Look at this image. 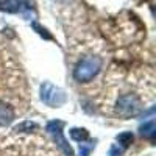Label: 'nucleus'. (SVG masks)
Masks as SVG:
<instances>
[{
  "label": "nucleus",
  "mask_w": 156,
  "mask_h": 156,
  "mask_svg": "<svg viewBox=\"0 0 156 156\" xmlns=\"http://www.w3.org/2000/svg\"><path fill=\"white\" fill-rule=\"evenodd\" d=\"M140 109H142V103L136 94H123L115 101V112L123 119L137 115Z\"/></svg>",
  "instance_id": "nucleus-2"
},
{
  "label": "nucleus",
  "mask_w": 156,
  "mask_h": 156,
  "mask_svg": "<svg viewBox=\"0 0 156 156\" xmlns=\"http://www.w3.org/2000/svg\"><path fill=\"white\" fill-rule=\"evenodd\" d=\"M103 66V59L97 55H87L76 62L73 69V80L78 83H89L98 75Z\"/></svg>",
  "instance_id": "nucleus-1"
},
{
  "label": "nucleus",
  "mask_w": 156,
  "mask_h": 156,
  "mask_svg": "<svg viewBox=\"0 0 156 156\" xmlns=\"http://www.w3.org/2000/svg\"><path fill=\"white\" fill-rule=\"evenodd\" d=\"M70 137L76 142H84L89 139V131L86 128H72L70 129Z\"/></svg>",
  "instance_id": "nucleus-8"
},
{
  "label": "nucleus",
  "mask_w": 156,
  "mask_h": 156,
  "mask_svg": "<svg viewBox=\"0 0 156 156\" xmlns=\"http://www.w3.org/2000/svg\"><path fill=\"white\" fill-rule=\"evenodd\" d=\"M33 28H34V30H37V33L41 34L42 37H45V39H51V36L47 33V30H45V28H42V27H39V25H37L36 22L33 23Z\"/></svg>",
  "instance_id": "nucleus-13"
},
{
  "label": "nucleus",
  "mask_w": 156,
  "mask_h": 156,
  "mask_svg": "<svg viewBox=\"0 0 156 156\" xmlns=\"http://www.w3.org/2000/svg\"><path fill=\"white\" fill-rule=\"evenodd\" d=\"M123 147H120L119 144H114L112 147H111V150H109V156H120L122 153H123Z\"/></svg>",
  "instance_id": "nucleus-12"
},
{
  "label": "nucleus",
  "mask_w": 156,
  "mask_h": 156,
  "mask_svg": "<svg viewBox=\"0 0 156 156\" xmlns=\"http://www.w3.org/2000/svg\"><path fill=\"white\" fill-rule=\"evenodd\" d=\"M62 126H64V122H59V120H53V122H48L47 123V131L53 136L55 142L58 148L61 150V153L64 156H73V150L72 147L69 145V142L64 139V134H62Z\"/></svg>",
  "instance_id": "nucleus-4"
},
{
  "label": "nucleus",
  "mask_w": 156,
  "mask_h": 156,
  "mask_svg": "<svg viewBox=\"0 0 156 156\" xmlns=\"http://www.w3.org/2000/svg\"><path fill=\"white\" fill-rule=\"evenodd\" d=\"M14 108L5 101H0V126H8L14 120Z\"/></svg>",
  "instance_id": "nucleus-6"
},
{
  "label": "nucleus",
  "mask_w": 156,
  "mask_h": 156,
  "mask_svg": "<svg viewBox=\"0 0 156 156\" xmlns=\"http://www.w3.org/2000/svg\"><path fill=\"white\" fill-rule=\"evenodd\" d=\"M33 128H36V123H33V122H23V123H20V125H17L14 128V131L16 133H19V131H31Z\"/></svg>",
  "instance_id": "nucleus-11"
},
{
  "label": "nucleus",
  "mask_w": 156,
  "mask_h": 156,
  "mask_svg": "<svg viewBox=\"0 0 156 156\" xmlns=\"http://www.w3.org/2000/svg\"><path fill=\"white\" fill-rule=\"evenodd\" d=\"M94 142H90V144H81L80 142V156H89L90 151L94 150Z\"/></svg>",
  "instance_id": "nucleus-10"
},
{
  "label": "nucleus",
  "mask_w": 156,
  "mask_h": 156,
  "mask_svg": "<svg viewBox=\"0 0 156 156\" xmlns=\"http://www.w3.org/2000/svg\"><path fill=\"white\" fill-rule=\"evenodd\" d=\"M41 100L50 108H59L66 103V94L62 89L45 81L41 86Z\"/></svg>",
  "instance_id": "nucleus-3"
},
{
  "label": "nucleus",
  "mask_w": 156,
  "mask_h": 156,
  "mask_svg": "<svg viewBox=\"0 0 156 156\" xmlns=\"http://www.w3.org/2000/svg\"><path fill=\"white\" fill-rule=\"evenodd\" d=\"M0 11L20 12L25 19H30L33 14V8L28 0H3V2H0Z\"/></svg>",
  "instance_id": "nucleus-5"
},
{
  "label": "nucleus",
  "mask_w": 156,
  "mask_h": 156,
  "mask_svg": "<svg viewBox=\"0 0 156 156\" xmlns=\"http://www.w3.org/2000/svg\"><path fill=\"white\" fill-rule=\"evenodd\" d=\"M115 140L119 142V145H120V147L126 148V147H129V144H131V142H133V133H129V131L120 133L119 136L115 137Z\"/></svg>",
  "instance_id": "nucleus-9"
},
{
  "label": "nucleus",
  "mask_w": 156,
  "mask_h": 156,
  "mask_svg": "<svg viewBox=\"0 0 156 156\" xmlns=\"http://www.w3.org/2000/svg\"><path fill=\"white\" fill-rule=\"evenodd\" d=\"M139 131H140V134L144 136V137L153 139V137H154V134H156V125H154V120L151 119V120L144 122V125H140Z\"/></svg>",
  "instance_id": "nucleus-7"
}]
</instances>
